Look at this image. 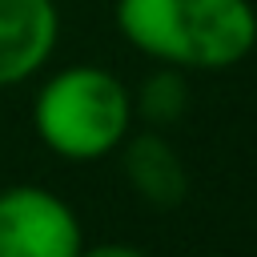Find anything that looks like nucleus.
<instances>
[{"label": "nucleus", "mask_w": 257, "mask_h": 257, "mask_svg": "<svg viewBox=\"0 0 257 257\" xmlns=\"http://www.w3.org/2000/svg\"><path fill=\"white\" fill-rule=\"evenodd\" d=\"M116 153H120L124 181L133 185V193L145 205L173 209V205L185 201V193H189V169H185L181 153L173 149V141L165 133L149 128V133L124 137V145Z\"/></svg>", "instance_id": "obj_5"}, {"label": "nucleus", "mask_w": 257, "mask_h": 257, "mask_svg": "<svg viewBox=\"0 0 257 257\" xmlns=\"http://www.w3.org/2000/svg\"><path fill=\"white\" fill-rule=\"evenodd\" d=\"M84 225L76 209L44 185L0 189V257H80Z\"/></svg>", "instance_id": "obj_3"}, {"label": "nucleus", "mask_w": 257, "mask_h": 257, "mask_svg": "<svg viewBox=\"0 0 257 257\" xmlns=\"http://www.w3.org/2000/svg\"><path fill=\"white\" fill-rule=\"evenodd\" d=\"M80 257H149V253L128 241H100V245H84Z\"/></svg>", "instance_id": "obj_7"}, {"label": "nucleus", "mask_w": 257, "mask_h": 257, "mask_svg": "<svg viewBox=\"0 0 257 257\" xmlns=\"http://www.w3.org/2000/svg\"><path fill=\"white\" fill-rule=\"evenodd\" d=\"M112 24L141 56L181 72H225L257 48L249 0H116Z\"/></svg>", "instance_id": "obj_1"}, {"label": "nucleus", "mask_w": 257, "mask_h": 257, "mask_svg": "<svg viewBox=\"0 0 257 257\" xmlns=\"http://www.w3.org/2000/svg\"><path fill=\"white\" fill-rule=\"evenodd\" d=\"M189 108V84H185V72L181 68H153L141 88L133 92V116H145L153 128H169L185 116Z\"/></svg>", "instance_id": "obj_6"}, {"label": "nucleus", "mask_w": 257, "mask_h": 257, "mask_svg": "<svg viewBox=\"0 0 257 257\" xmlns=\"http://www.w3.org/2000/svg\"><path fill=\"white\" fill-rule=\"evenodd\" d=\"M32 128L68 165L112 157L133 128V92L100 64H64L36 88Z\"/></svg>", "instance_id": "obj_2"}, {"label": "nucleus", "mask_w": 257, "mask_h": 257, "mask_svg": "<svg viewBox=\"0 0 257 257\" xmlns=\"http://www.w3.org/2000/svg\"><path fill=\"white\" fill-rule=\"evenodd\" d=\"M60 44L56 0H0V88L32 80Z\"/></svg>", "instance_id": "obj_4"}]
</instances>
